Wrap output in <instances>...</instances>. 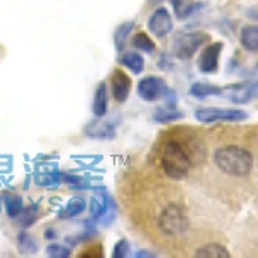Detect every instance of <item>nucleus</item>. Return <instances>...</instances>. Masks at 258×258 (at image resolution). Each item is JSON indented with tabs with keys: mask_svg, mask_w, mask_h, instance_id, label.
<instances>
[{
	"mask_svg": "<svg viewBox=\"0 0 258 258\" xmlns=\"http://www.w3.org/2000/svg\"><path fill=\"white\" fill-rule=\"evenodd\" d=\"M214 162L224 174L234 177H246L253 169L251 153L234 145L219 148L214 155Z\"/></svg>",
	"mask_w": 258,
	"mask_h": 258,
	"instance_id": "f257e3e1",
	"label": "nucleus"
},
{
	"mask_svg": "<svg viewBox=\"0 0 258 258\" xmlns=\"http://www.w3.org/2000/svg\"><path fill=\"white\" fill-rule=\"evenodd\" d=\"M160 164L170 179H184L189 174L193 160H191L188 148L181 141L170 140L162 148Z\"/></svg>",
	"mask_w": 258,
	"mask_h": 258,
	"instance_id": "f03ea898",
	"label": "nucleus"
},
{
	"mask_svg": "<svg viewBox=\"0 0 258 258\" xmlns=\"http://www.w3.org/2000/svg\"><path fill=\"white\" fill-rule=\"evenodd\" d=\"M159 226L167 236H182L189 227V219L182 207L167 205L159 217Z\"/></svg>",
	"mask_w": 258,
	"mask_h": 258,
	"instance_id": "7ed1b4c3",
	"label": "nucleus"
},
{
	"mask_svg": "<svg viewBox=\"0 0 258 258\" xmlns=\"http://www.w3.org/2000/svg\"><path fill=\"white\" fill-rule=\"evenodd\" d=\"M209 41V35L202 31H188L181 33L174 40V55L182 60H188L198 52L202 45Z\"/></svg>",
	"mask_w": 258,
	"mask_h": 258,
	"instance_id": "20e7f679",
	"label": "nucleus"
},
{
	"mask_svg": "<svg viewBox=\"0 0 258 258\" xmlns=\"http://www.w3.org/2000/svg\"><path fill=\"white\" fill-rule=\"evenodd\" d=\"M197 120L203 124H212L222 120V122H241L246 120L248 114L239 109H224V107H202L195 112Z\"/></svg>",
	"mask_w": 258,
	"mask_h": 258,
	"instance_id": "39448f33",
	"label": "nucleus"
},
{
	"mask_svg": "<svg viewBox=\"0 0 258 258\" xmlns=\"http://www.w3.org/2000/svg\"><path fill=\"white\" fill-rule=\"evenodd\" d=\"M219 97H224L227 102L232 103H248L255 97H258V85H253V83L229 85L226 88H220Z\"/></svg>",
	"mask_w": 258,
	"mask_h": 258,
	"instance_id": "423d86ee",
	"label": "nucleus"
},
{
	"mask_svg": "<svg viewBox=\"0 0 258 258\" xmlns=\"http://www.w3.org/2000/svg\"><path fill=\"white\" fill-rule=\"evenodd\" d=\"M167 93V85L159 76H147L138 83V97L145 102H155Z\"/></svg>",
	"mask_w": 258,
	"mask_h": 258,
	"instance_id": "0eeeda50",
	"label": "nucleus"
},
{
	"mask_svg": "<svg viewBox=\"0 0 258 258\" xmlns=\"http://www.w3.org/2000/svg\"><path fill=\"white\" fill-rule=\"evenodd\" d=\"M148 30L157 38H164L174 30V21L165 7H159L148 19Z\"/></svg>",
	"mask_w": 258,
	"mask_h": 258,
	"instance_id": "6e6552de",
	"label": "nucleus"
},
{
	"mask_svg": "<svg viewBox=\"0 0 258 258\" xmlns=\"http://www.w3.org/2000/svg\"><path fill=\"white\" fill-rule=\"evenodd\" d=\"M224 50V43L222 41H217V43L207 45V48L202 52L198 59V69L205 74H214L217 73L219 69V59L220 53Z\"/></svg>",
	"mask_w": 258,
	"mask_h": 258,
	"instance_id": "1a4fd4ad",
	"label": "nucleus"
},
{
	"mask_svg": "<svg viewBox=\"0 0 258 258\" xmlns=\"http://www.w3.org/2000/svg\"><path fill=\"white\" fill-rule=\"evenodd\" d=\"M131 86H133L131 78H129L124 71H120V69L112 71L110 91H112V97H114L115 102H119V103L126 102L129 93H131Z\"/></svg>",
	"mask_w": 258,
	"mask_h": 258,
	"instance_id": "9d476101",
	"label": "nucleus"
},
{
	"mask_svg": "<svg viewBox=\"0 0 258 258\" xmlns=\"http://www.w3.org/2000/svg\"><path fill=\"white\" fill-rule=\"evenodd\" d=\"M107 110H109V91H107L105 83H100L93 97V114L97 117H103Z\"/></svg>",
	"mask_w": 258,
	"mask_h": 258,
	"instance_id": "9b49d317",
	"label": "nucleus"
},
{
	"mask_svg": "<svg viewBox=\"0 0 258 258\" xmlns=\"http://www.w3.org/2000/svg\"><path fill=\"white\" fill-rule=\"evenodd\" d=\"M86 209V202L83 197H73L62 207V210L59 212V217L60 219H73L78 217L80 214H83V210Z\"/></svg>",
	"mask_w": 258,
	"mask_h": 258,
	"instance_id": "f8f14e48",
	"label": "nucleus"
},
{
	"mask_svg": "<svg viewBox=\"0 0 258 258\" xmlns=\"http://www.w3.org/2000/svg\"><path fill=\"white\" fill-rule=\"evenodd\" d=\"M239 41L248 52H258V26L249 24L241 30Z\"/></svg>",
	"mask_w": 258,
	"mask_h": 258,
	"instance_id": "ddd939ff",
	"label": "nucleus"
},
{
	"mask_svg": "<svg viewBox=\"0 0 258 258\" xmlns=\"http://www.w3.org/2000/svg\"><path fill=\"white\" fill-rule=\"evenodd\" d=\"M2 202H4L6 210H7V215H9L11 219H18L23 215L24 203H23V198H21L19 195H4Z\"/></svg>",
	"mask_w": 258,
	"mask_h": 258,
	"instance_id": "4468645a",
	"label": "nucleus"
},
{
	"mask_svg": "<svg viewBox=\"0 0 258 258\" xmlns=\"http://www.w3.org/2000/svg\"><path fill=\"white\" fill-rule=\"evenodd\" d=\"M119 62L124 66V68H127L131 73H135V74L143 73V69H145V59L138 52H126L119 59Z\"/></svg>",
	"mask_w": 258,
	"mask_h": 258,
	"instance_id": "2eb2a0df",
	"label": "nucleus"
},
{
	"mask_svg": "<svg viewBox=\"0 0 258 258\" xmlns=\"http://www.w3.org/2000/svg\"><path fill=\"white\" fill-rule=\"evenodd\" d=\"M86 135L90 138H97V140H109L114 136V126L105 122H91L86 127Z\"/></svg>",
	"mask_w": 258,
	"mask_h": 258,
	"instance_id": "dca6fc26",
	"label": "nucleus"
},
{
	"mask_svg": "<svg viewBox=\"0 0 258 258\" xmlns=\"http://www.w3.org/2000/svg\"><path fill=\"white\" fill-rule=\"evenodd\" d=\"M170 4L176 9V14L179 19H186L189 18L191 14H195L198 9H202V4H193V0H170Z\"/></svg>",
	"mask_w": 258,
	"mask_h": 258,
	"instance_id": "f3484780",
	"label": "nucleus"
},
{
	"mask_svg": "<svg viewBox=\"0 0 258 258\" xmlns=\"http://www.w3.org/2000/svg\"><path fill=\"white\" fill-rule=\"evenodd\" d=\"M189 93L197 98H207V97H219L220 86H215L212 83H195L191 85Z\"/></svg>",
	"mask_w": 258,
	"mask_h": 258,
	"instance_id": "a211bd4d",
	"label": "nucleus"
},
{
	"mask_svg": "<svg viewBox=\"0 0 258 258\" xmlns=\"http://www.w3.org/2000/svg\"><path fill=\"white\" fill-rule=\"evenodd\" d=\"M195 256L198 258H229V251L227 248H224L222 244H217V243H210L207 246L200 248Z\"/></svg>",
	"mask_w": 258,
	"mask_h": 258,
	"instance_id": "6ab92c4d",
	"label": "nucleus"
},
{
	"mask_svg": "<svg viewBox=\"0 0 258 258\" xmlns=\"http://www.w3.org/2000/svg\"><path fill=\"white\" fill-rule=\"evenodd\" d=\"M107 212H109V197H105V195H95L93 202H91V215H93V219L100 220Z\"/></svg>",
	"mask_w": 258,
	"mask_h": 258,
	"instance_id": "aec40b11",
	"label": "nucleus"
},
{
	"mask_svg": "<svg viewBox=\"0 0 258 258\" xmlns=\"http://www.w3.org/2000/svg\"><path fill=\"white\" fill-rule=\"evenodd\" d=\"M184 114L181 110H174L172 107L165 105V109H159L153 115V119L159 120V122L165 124V122H172V120H177V119H182Z\"/></svg>",
	"mask_w": 258,
	"mask_h": 258,
	"instance_id": "412c9836",
	"label": "nucleus"
},
{
	"mask_svg": "<svg viewBox=\"0 0 258 258\" xmlns=\"http://www.w3.org/2000/svg\"><path fill=\"white\" fill-rule=\"evenodd\" d=\"M133 30H135V23H131V21L120 24V26L117 28V31H115V35H114V41H115V47H117V50H122V47L126 45L129 33H131Z\"/></svg>",
	"mask_w": 258,
	"mask_h": 258,
	"instance_id": "4be33fe9",
	"label": "nucleus"
},
{
	"mask_svg": "<svg viewBox=\"0 0 258 258\" xmlns=\"http://www.w3.org/2000/svg\"><path fill=\"white\" fill-rule=\"evenodd\" d=\"M133 45L140 50V52H147L152 53L155 50V43L152 41V38L147 35V33H138V35L133 38Z\"/></svg>",
	"mask_w": 258,
	"mask_h": 258,
	"instance_id": "5701e85b",
	"label": "nucleus"
},
{
	"mask_svg": "<svg viewBox=\"0 0 258 258\" xmlns=\"http://www.w3.org/2000/svg\"><path fill=\"white\" fill-rule=\"evenodd\" d=\"M18 244H19V249L23 253H35L36 251V244L33 243L31 236H28L26 232H21L19 234V239H18Z\"/></svg>",
	"mask_w": 258,
	"mask_h": 258,
	"instance_id": "b1692460",
	"label": "nucleus"
},
{
	"mask_svg": "<svg viewBox=\"0 0 258 258\" xmlns=\"http://www.w3.org/2000/svg\"><path fill=\"white\" fill-rule=\"evenodd\" d=\"M47 255L48 256H57V258H66L71 255V251L68 248L60 246V244H52V246L47 248Z\"/></svg>",
	"mask_w": 258,
	"mask_h": 258,
	"instance_id": "393cba45",
	"label": "nucleus"
},
{
	"mask_svg": "<svg viewBox=\"0 0 258 258\" xmlns=\"http://www.w3.org/2000/svg\"><path fill=\"white\" fill-rule=\"evenodd\" d=\"M127 251H129V243L124 239H120L117 244L114 246V256L115 258H124L127 256Z\"/></svg>",
	"mask_w": 258,
	"mask_h": 258,
	"instance_id": "a878e982",
	"label": "nucleus"
},
{
	"mask_svg": "<svg viewBox=\"0 0 258 258\" xmlns=\"http://www.w3.org/2000/svg\"><path fill=\"white\" fill-rule=\"evenodd\" d=\"M45 236H47V239H53L57 236V232H53L52 229H47V231H45Z\"/></svg>",
	"mask_w": 258,
	"mask_h": 258,
	"instance_id": "bb28decb",
	"label": "nucleus"
}]
</instances>
